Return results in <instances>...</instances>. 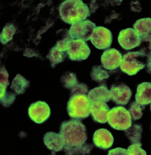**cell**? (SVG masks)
<instances>
[{
  "label": "cell",
  "instance_id": "1",
  "mask_svg": "<svg viewBox=\"0 0 151 155\" xmlns=\"http://www.w3.org/2000/svg\"><path fill=\"white\" fill-rule=\"evenodd\" d=\"M59 134L64 143V150L67 155L89 154L93 145L86 143V128L80 120L72 119L61 123Z\"/></svg>",
  "mask_w": 151,
  "mask_h": 155
},
{
  "label": "cell",
  "instance_id": "2",
  "mask_svg": "<svg viewBox=\"0 0 151 155\" xmlns=\"http://www.w3.org/2000/svg\"><path fill=\"white\" fill-rule=\"evenodd\" d=\"M90 12L87 4L81 0H65L59 7L61 19L69 24L83 21L90 16Z\"/></svg>",
  "mask_w": 151,
  "mask_h": 155
},
{
  "label": "cell",
  "instance_id": "3",
  "mask_svg": "<svg viewBox=\"0 0 151 155\" xmlns=\"http://www.w3.org/2000/svg\"><path fill=\"white\" fill-rule=\"evenodd\" d=\"M87 95L78 93L71 94L67 105V112L71 118L80 120L89 116L91 103Z\"/></svg>",
  "mask_w": 151,
  "mask_h": 155
},
{
  "label": "cell",
  "instance_id": "4",
  "mask_svg": "<svg viewBox=\"0 0 151 155\" xmlns=\"http://www.w3.org/2000/svg\"><path fill=\"white\" fill-rule=\"evenodd\" d=\"M146 55L140 51L130 52L124 55L120 65L121 70L130 76L136 74L146 66Z\"/></svg>",
  "mask_w": 151,
  "mask_h": 155
},
{
  "label": "cell",
  "instance_id": "5",
  "mask_svg": "<svg viewBox=\"0 0 151 155\" xmlns=\"http://www.w3.org/2000/svg\"><path fill=\"white\" fill-rule=\"evenodd\" d=\"M109 125L114 129L125 130L132 125L129 113L124 107L119 106L110 110L107 116Z\"/></svg>",
  "mask_w": 151,
  "mask_h": 155
},
{
  "label": "cell",
  "instance_id": "6",
  "mask_svg": "<svg viewBox=\"0 0 151 155\" xmlns=\"http://www.w3.org/2000/svg\"><path fill=\"white\" fill-rule=\"evenodd\" d=\"M90 53L87 42L82 39H72L67 43L66 53L70 60L82 61L87 59Z\"/></svg>",
  "mask_w": 151,
  "mask_h": 155
},
{
  "label": "cell",
  "instance_id": "7",
  "mask_svg": "<svg viewBox=\"0 0 151 155\" xmlns=\"http://www.w3.org/2000/svg\"><path fill=\"white\" fill-rule=\"evenodd\" d=\"M96 27L94 23L86 20L72 25L69 32L73 39H81L87 41L90 39L93 30Z\"/></svg>",
  "mask_w": 151,
  "mask_h": 155
},
{
  "label": "cell",
  "instance_id": "8",
  "mask_svg": "<svg viewBox=\"0 0 151 155\" xmlns=\"http://www.w3.org/2000/svg\"><path fill=\"white\" fill-rule=\"evenodd\" d=\"M28 115L35 123L41 124L49 118L51 111L47 104L45 101H38L32 103L28 108Z\"/></svg>",
  "mask_w": 151,
  "mask_h": 155
},
{
  "label": "cell",
  "instance_id": "9",
  "mask_svg": "<svg viewBox=\"0 0 151 155\" xmlns=\"http://www.w3.org/2000/svg\"><path fill=\"white\" fill-rule=\"evenodd\" d=\"M111 31L103 26L96 27L93 30L90 41L97 49L104 50L109 47L112 42Z\"/></svg>",
  "mask_w": 151,
  "mask_h": 155
},
{
  "label": "cell",
  "instance_id": "10",
  "mask_svg": "<svg viewBox=\"0 0 151 155\" xmlns=\"http://www.w3.org/2000/svg\"><path fill=\"white\" fill-rule=\"evenodd\" d=\"M118 41L122 47L127 50L139 47L142 43L139 34L131 28L121 30L118 34Z\"/></svg>",
  "mask_w": 151,
  "mask_h": 155
},
{
  "label": "cell",
  "instance_id": "11",
  "mask_svg": "<svg viewBox=\"0 0 151 155\" xmlns=\"http://www.w3.org/2000/svg\"><path fill=\"white\" fill-rule=\"evenodd\" d=\"M110 91L111 100L118 105L127 104L132 95L130 88L123 83L112 85Z\"/></svg>",
  "mask_w": 151,
  "mask_h": 155
},
{
  "label": "cell",
  "instance_id": "12",
  "mask_svg": "<svg viewBox=\"0 0 151 155\" xmlns=\"http://www.w3.org/2000/svg\"><path fill=\"white\" fill-rule=\"evenodd\" d=\"M122 58L120 52L114 48L108 49L101 55V62L105 69L110 70H114L120 66Z\"/></svg>",
  "mask_w": 151,
  "mask_h": 155
},
{
  "label": "cell",
  "instance_id": "13",
  "mask_svg": "<svg viewBox=\"0 0 151 155\" xmlns=\"http://www.w3.org/2000/svg\"><path fill=\"white\" fill-rule=\"evenodd\" d=\"M93 142L97 147L103 150L110 148L114 142L112 133L107 129L101 128L96 130L93 137Z\"/></svg>",
  "mask_w": 151,
  "mask_h": 155
},
{
  "label": "cell",
  "instance_id": "14",
  "mask_svg": "<svg viewBox=\"0 0 151 155\" xmlns=\"http://www.w3.org/2000/svg\"><path fill=\"white\" fill-rule=\"evenodd\" d=\"M110 110L105 102L96 101L91 103L90 114L95 122L105 123L107 122V116Z\"/></svg>",
  "mask_w": 151,
  "mask_h": 155
},
{
  "label": "cell",
  "instance_id": "15",
  "mask_svg": "<svg viewBox=\"0 0 151 155\" xmlns=\"http://www.w3.org/2000/svg\"><path fill=\"white\" fill-rule=\"evenodd\" d=\"M133 27L140 36L142 42H147L151 46V18L137 20L133 24Z\"/></svg>",
  "mask_w": 151,
  "mask_h": 155
},
{
  "label": "cell",
  "instance_id": "16",
  "mask_svg": "<svg viewBox=\"0 0 151 155\" xmlns=\"http://www.w3.org/2000/svg\"><path fill=\"white\" fill-rule=\"evenodd\" d=\"M43 141L46 147L54 153L61 151L64 147V141L60 134L54 132L46 133L43 137Z\"/></svg>",
  "mask_w": 151,
  "mask_h": 155
},
{
  "label": "cell",
  "instance_id": "17",
  "mask_svg": "<svg viewBox=\"0 0 151 155\" xmlns=\"http://www.w3.org/2000/svg\"><path fill=\"white\" fill-rule=\"evenodd\" d=\"M87 96L91 103L96 101L108 102L111 99L110 91L104 84L91 90Z\"/></svg>",
  "mask_w": 151,
  "mask_h": 155
},
{
  "label": "cell",
  "instance_id": "18",
  "mask_svg": "<svg viewBox=\"0 0 151 155\" xmlns=\"http://www.w3.org/2000/svg\"><path fill=\"white\" fill-rule=\"evenodd\" d=\"M135 101L145 105L151 103V83L144 82L137 86L135 95Z\"/></svg>",
  "mask_w": 151,
  "mask_h": 155
},
{
  "label": "cell",
  "instance_id": "19",
  "mask_svg": "<svg viewBox=\"0 0 151 155\" xmlns=\"http://www.w3.org/2000/svg\"><path fill=\"white\" fill-rule=\"evenodd\" d=\"M142 128L139 124H135L125 130L126 136L130 140L131 144L141 143Z\"/></svg>",
  "mask_w": 151,
  "mask_h": 155
},
{
  "label": "cell",
  "instance_id": "20",
  "mask_svg": "<svg viewBox=\"0 0 151 155\" xmlns=\"http://www.w3.org/2000/svg\"><path fill=\"white\" fill-rule=\"evenodd\" d=\"M29 85V83L24 77L18 74L13 80L10 88L17 94L23 93Z\"/></svg>",
  "mask_w": 151,
  "mask_h": 155
},
{
  "label": "cell",
  "instance_id": "21",
  "mask_svg": "<svg viewBox=\"0 0 151 155\" xmlns=\"http://www.w3.org/2000/svg\"><path fill=\"white\" fill-rule=\"evenodd\" d=\"M90 75L93 80L102 83L109 77V75L101 65H95L92 68Z\"/></svg>",
  "mask_w": 151,
  "mask_h": 155
},
{
  "label": "cell",
  "instance_id": "22",
  "mask_svg": "<svg viewBox=\"0 0 151 155\" xmlns=\"http://www.w3.org/2000/svg\"><path fill=\"white\" fill-rule=\"evenodd\" d=\"M7 86L6 85H0V102L2 105L5 107L10 106L16 98L14 94L6 91Z\"/></svg>",
  "mask_w": 151,
  "mask_h": 155
},
{
  "label": "cell",
  "instance_id": "23",
  "mask_svg": "<svg viewBox=\"0 0 151 155\" xmlns=\"http://www.w3.org/2000/svg\"><path fill=\"white\" fill-rule=\"evenodd\" d=\"M16 31L14 26L8 24L3 28L0 34V40L3 44H5L11 40Z\"/></svg>",
  "mask_w": 151,
  "mask_h": 155
},
{
  "label": "cell",
  "instance_id": "24",
  "mask_svg": "<svg viewBox=\"0 0 151 155\" xmlns=\"http://www.w3.org/2000/svg\"><path fill=\"white\" fill-rule=\"evenodd\" d=\"M145 105H141L136 101L131 103L129 105L128 111L131 118L133 120H137L143 115L142 111L145 108Z\"/></svg>",
  "mask_w": 151,
  "mask_h": 155
},
{
  "label": "cell",
  "instance_id": "25",
  "mask_svg": "<svg viewBox=\"0 0 151 155\" xmlns=\"http://www.w3.org/2000/svg\"><path fill=\"white\" fill-rule=\"evenodd\" d=\"M61 81L64 87L70 90L78 83L76 75L72 72L65 73L62 78Z\"/></svg>",
  "mask_w": 151,
  "mask_h": 155
},
{
  "label": "cell",
  "instance_id": "26",
  "mask_svg": "<svg viewBox=\"0 0 151 155\" xmlns=\"http://www.w3.org/2000/svg\"><path fill=\"white\" fill-rule=\"evenodd\" d=\"M49 54L51 61L56 64L63 62L67 55L66 52L60 51L55 47L51 50Z\"/></svg>",
  "mask_w": 151,
  "mask_h": 155
},
{
  "label": "cell",
  "instance_id": "27",
  "mask_svg": "<svg viewBox=\"0 0 151 155\" xmlns=\"http://www.w3.org/2000/svg\"><path fill=\"white\" fill-rule=\"evenodd\" d=\"M142 146L141 143L131 144L127 149L129 155H147L146 152L141 148Z\"/></svg>",
  "mask_w": 151,
  "mask_h": 155
},
{
  "label": "cell",
  "instance_id": "28",
  "mask_svg": "<svg viewBox=\"0 0 151 155\" xmlns=\"http://www.w3.org/2000/svg\"><path fill=\"white\" fill-rule=\"evenodd\" d=\"M70 90L71 94L77 93L88 94L89 92L88 86L83 83H78Z\"/></svg>",
  "mask_w": 151,
  "mask_h": 155
},
{
  "label": "cell",
  "instance_id": "29",
  "mask_svg": "<svg viewBox=\"0 0 151 155\" xmlns=\"http://www.w3.org/2000/svg\"><path fill=\"white\" fill-rule=\"evenodd\" d=\"M108 155H129L127 150L121 148H116L109 150Z\"/></svg>",
  "mask_w": 151,
  "mask_h": 155
},
{
  "label": "cell",
  "instance_id": "30",
  "mask_svg": "<svg viewBox=\"0 0 151 155\" xmlns=\"http://www.w3.org/2000/svg\"><path fill=\"white\" fill-rule=\"evenodd\" d=\"M146 66L148 72L151 74V50L146 55Z\"/></svg>",
  "mask_w": 151,
  "mask_h": 155
},
{
  "label": "cell",
  "instance_id": "31",
  "mask_svg": "<svg viewBox=\"0 0 151 155\" xmlns=\"http://www.w3.org/2000/svg\"><path fill=\"white\" fill-rule=\"evenodd\" d=\"M150 110L151 111V104H150Z\"/></svg>",
  "mask_w": 151,
  "mask_h": 155
},
{
  "label": "cell",
  "instance_id": "32",
  "mask_svg": "<svg viewBox=\"0 0 151 155\" xmlns=\"http://www.w3.org/2000/svg\"></svg>",
  "mask_w": 151,
  "mask_h": 155
}]
</instances>
